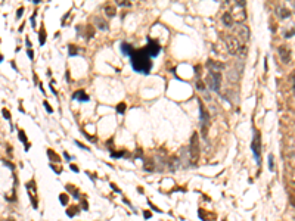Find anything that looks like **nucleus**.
<instances>
[{
	"label": "nucleus",
	"mask_w": 295,
	"mask_h": 221,
	"mask_svg": "<svg viewBox=\"0 0 295 221\" xmlns=\"http://www.w3.org/2000/svg\"><path fill=\"white\" fill-rule=\"evenodd\" d=\"M130 59H131V67H133V69L136 72L149 74V71L152 69V61H150V58L142 49L140 50H134V53L130 56Z\"/></svg>",
	"instance_id": "f257e3e1"
},
{
	"label": "nucleus",
	"mask_w": 295,
	"mask_h": 221,
	"mask_svg": "<svg viewBox=\"0 0 295 221\" xmlns=\"http://www.w3.org/2000/svg\"><path fill=\"white\" fill-rule=\"evenodd\" d=\"M226 46L230 55H242L245 53V46H242L240 40L236 35H227L226 37Z\"/></svg>",
	"instance_id": "f03ea898"
},
{
	"label": "nucleus",
	"mask_w": 295,
	"mask_h": 221,
	"mask_svg": "<svg viewBox=\"0 0 295 221\" xmlns=\"http://www.w3.org/2000/svg\"><path fill=\"white\" fill-rule=\"evenodd\" d=\"M199 142H198V134H193L192 139H190V145L188 147V155H189V161L190 165H193L199 158Z\"/></svg>",
	"instance_id": "7ed1b4c3"
},
{
	"label": "nucleus",
	"mask_w": 295,
	"mask_h": 221,
	"mask_svg": "<svg viewBox=\"0 0 295 221\" xmlns=\"http://www.w3.org/2000/svg\"><path fill=\"white\" fill-rule=\"evenodd\" d=\"M251 149H252V153H254L255 162L260 165L261 164V136H260V131L254 130V139H252V143H251Z\"/></svg>",
	"instance_id": "20e7f679"
},
{
	"label": "nucleus",
	"mask_w": 295,
	"mask_h": 221,
	"mask_svg": "<svg viewBox=\"0 0 295 221\" xmlns=\"http://www.w3.org/2000/svg\"><path fill=\"white\" fill-rule=\"evenodd\" d=\"M207 84L212 91H218L220 90V84H221V72L210 71L208 77H207Z\"/></svg>",
	"instance_id": "39448f33"
},
{
	"label": "nucleus",
	"mask_w": 295,
	"mask_h": 221,
	"mask_svg": "<svg viewBox=\"0 0 295 221\" xmlns=\"http://www.w3.org/2000/svg\"><path fill=\"white\" fill-rule=\"evenodd\" d=\"M142 50L145 52L146 55L149 58H156L158 55H159V52H161V46L158 44L156 41H154V40H148V46L146 47H143Z\"/></svg>",
	"instance_id": "423d86ee"
},
{
	"label": "nucleus",
	"mask_w": 295,
	"mask_h": 221,
	"mask_svg": "<svg viewBox=\"0 0 295 221\" xmlns=\"http://www.w3.org/2000/svg\"><path fill=\"white\" fill-rule=\"evenodd\" d=\"M235 34H236V37L238 39H242L244 41H248L250 40V28L246 27V25H244V24H236V27H235Z\"/></svg>",
	"instance_id": "0eeeda50"
},
{
	"label": "nucleus",
	"mask_w": 295,
	"mask_h": 221,
	"mask_svg": "<svg viewBox=\"0 0 295 221\" xmlns=\"http://www.w3.org/2000/svg\"><path fill=\"white\" fill-rule=\"evenodd\" d=\"M27 189H28V195L31 196V200H33V206L37 208V190H36V183L31 180L30 183H27Z\"/></svg>",
	"instance_id": "6e6552de"
},
{
	"label": "nucleus",
	"mask_w": 295,
	"mask_h": 221,
	"mask_svg": "<svg viewBox=\"0 0 295 221\" xmlns=\"http://www.w3.org/2000/svg\"><path fill=\"white\" fill-rule=\"evenodd\" d=\"M278 53H279V56H280V61H282L283 63H288L291 61V53L285 46H280V47H279Z\"/></svg>",
	"instance_id": "1a4fd4ad"
},
{
	"label": "nucleus",
	"mask_w": 295,
	"mask_h": 221,
	"mask_svg": "<svg viewBox=\"0 0 295 221\" xmlns=\"http://www.w3.org/2000/svg\"><path fill=\"white\" fill-rule=\"evenodd\" d=\"M73 99L74 100H78V102H89L90 97L87 96V93L84 90H77L73 93Z\"/></svg>",
	"instance_id": "9d476101"
},
{
	"label": "nucleus",
	"mask_w": 295,
	"mask_h": 221,
	"mask_svg": "<svg viewBox=\"0 0 295 221\" xmlns=\"http://www.w3.org/2000/svg\"><path fill=\"white\" fill-rule=\"evenodd\" d=\"M207 67H208L210 71H216V72H220L221 69H224V65H223V63L217 62V61H212V59H210V61L207 62Z\"/></svg>",
	"instance_id": "9b49d317"
},
{
	"label": "nucleus",
	"mask_w": 295,
	"mask_h": 221,
	"mask_svg": "<svg viewBox=\"0 0 295 221\" xmlns=\"http://www.w3.org/2000/svg\"><path fill=\"white\" fill-rule=\"evenodd\" d=\"M198 103H199V112H201V124H202V128L205 130V122L208 121V112L205 111L204 103L201 102V100H198Z\"/></svg>",
	"instance_id": "f8f14e48"
},
{
	"label": "nucleus",
	"mask_w": 295,
	"mask_h": 221,
	"mask_svg": "<svg viewBox=\"0 0 295 221\" xmlns=\"http://www.w3.org/2000/svg\"><path fill=\"white\" fill-rule=\"evenodd\" d=\"M221 21H223V24H224L226 27H233V24H235L233 16H232V13H230V12H224V13H223Z\"/></svg>",
	"instance_id": "ddd939ff"
},
{
	"label": "nucleus",
	"mask_w": 295,
	"mask_h": 221,
	"mask_svg": "<svg viewBox=\"0 0 295 221\" xmlns=\"http://www.w3.org/2000/svg\"><path fill=\"white\" fill-rule=\"evenodd\" d=\"M121 53H123L124 56H131L134 53V49L131 44H128V43H121Z\"/></svg>",
	"instance_id": "4468645a"
},
{
	"label": "nucleus",
	"mask_w": 295,
	"mask_h": 221,
	"mask_svg": "<svg viewBox=\"0 0 295 221\" xmlns=\"http://www.w3.org/2000/svg\"><path fill=\"white\" fill-rule=\"evenodd\" d=\"M18 137H19V140L25 145V150H28V140H27V137H25L22 130H18Z\"/></svg>",
	"instance_id": "2eb2a0df"
},
{
	"label": "nucleus",
	"mask_w": 295,
	"mask_h": 221,
	"mask_svg": "<svg viewBox=\"0 0 295 221\" xmlns=\"http://www.w3.org/2000/svg\"><path fill=\"white\" fill-rule=\"evenodd\" d=\"M105 12H106V15L111 18V16H115V12L117 11H115V7H114L112 5H106L105 6Z\"/></svg>",
	"instance_id": "dca6fc26"
},
{
	"label": "nucleus",
	"mask_w": 295,
	"mask_h": 221,
	"mask_svg": "<svg viewBox=\"0 0 295 221\" xmlns=\"http://www.w3.org/2000/svg\"><path fill=\"white\" fill-rule=\"evenodd\" d=\"M96 24H98V28H100V30H108V24H106L103 19H99V18H96Z\"/></svg>",
	"instance_id": "f3484780"
},
{
	"label": "nucleus",
	"mask_w": 295,
	"mask_h": 221,
	"mask_svg": "<svg viewBox=\"0 0 295 221\" xmlns=\"http://www.w3.org/2000/svg\"><path fill=\"white\" fill-rule=\"evenodd\" d=\"M278 12H280V13H279V16L280 18H288L291 15V12L288 11V9H285V7H279Z\"/></svg>",
	"instance_id": "a211bd4d"
},
{
	"label": "nucleus",
	"mask_w": 295,
	"mask_h": 221,
	"mask_svg": "<svg viewBox=\"0 0 295 221\" xmlns=\"http://www.w3.org/2000/svg\"><path fill=\"white\" fill-rule=\"evenodd\" d=\"M39 41H40V44H41V46H43V44L46 43V30H45V28H41V31H40Z\"/></svg>",
	"instance_id": "6ab92c4d"
},
{
	"label": "nucleus",
	"mask_w": 295,
	"mask_h": 221,
	"mask_svg": "<svg viewBox=\"0 0 295 221\" xmlns=\"http://www.w3.org/2000/svg\"><path fill=\"white\" fill-rule=\"evenodd\" d=\"M126 108H127V106H126V103H120V105L117 106V112L118 113H124V112H126Z\"/></svg>",
	"instance_id": "aec40b11"
},
{
	"label": "nucleus",
	"mask_w": 295,
	"mask_h": 221,
	"mask_svg": "<svg viewBox=\"0 0 295 221\" xmlns=\"http://www.w3.org/2000/svg\"><path fill=\"white\" fill-rule=\"evenodd\" d=\"M269 170H274V164H273V155H269Z\"/></svg>",
	"instance_id": "412c9836"
},
{
	"label": "nucleus",
	"mask_w": 295,
	"mask_h": 221,
	"mask_svg": "<svg viewBox=\"0 0 295 221\" xmlns=\"http://www.w3.org/2000/svg\"><path fill=\"white\" fill-rule=\"evenodd\" d=\"M68 49H69V50H68V53H69L71 56H75V55L78 53V50H75V47H74V46H69Z\"/></svg>",
	"instance_id": "4be33fe9"
},
{
	"label": "nucleus",
	"mask_w": 295,
	"mask_h": 221,
	"mask_svg": "<svg viewBox=\"0 0 295 221\" xmlns=\"http://www.w3.org/2000/svg\"><path fill=\"white\" fill-rule=\"evenodd\" d=\"M59 199H61V204L62 205H65L68 202V196H67V195H64V193H62V195H59Z\"/></svg>",
	"instance_id": "5701e85b"
},
{
	"label": "nucleus",
	"mask_w": 295,
	"mask_h": 221,
	"mask_svg": "<svg viewBox=\"0 0 295 221\" xmlns=\"http://www.w3.org/2000/svg\"><path fill=\"white\" fill-rule=\"evenodd\" d=\"M47 153H49L50 159H55L56 162H58V161H59V158H58V156H56V153H55V152H52V150H50V149H49V150H47Z\"/></svg>",
	"instance_id": "b1692460"
},
{
	"label": "nucleus",
	"mask_w": 295,
	"mask_h": 221,
	"mask_svg": "<svg viewBox=\"0 0 295 221\" xmlns=\"http://www.w3.org/2000/svg\"><path fill=\"white\" fill-rule=\"evenodd\" d=\"M196 87H198L199 90H205V85H204L202 81H198V83H196Z\"/></svg>",
	"instance_id": "393cba45"
},
{
	"label": "nucleus",
	"mask_w": 295,
	"mask_h": 221,
	"mask_svg": "<svg viewBox=\"0 0 295 221\" xmlns=\"http://www.w3.org/2000/svg\"><path fill=\"white\" fill-rule=\"evenodd\" d=\"M43 105H45V108H46V111H47V112H53V109H52V108H50V105H49V103H47V102H46V100H45V103H43Z\"/></svg>",
	"instance_id": "a878e982"
},
{
	"label": "nucleus",
	"mask_w": 295,
	"mask_h": 221,
	"mask_svg": "<svg viewBox=\"0 0 295 221\" xmlns=\"http://www.w3.org/2000/svg\"><path fill=\"white\" fill-rule=\"evenodd\" d=\"M75 209H77V208H75V206H74V208H69V209H68V215H69V217L75 215V214H74V211H75ZM77 211H78V209H77Z\"/></svg>",
	"instance_id": "bb28decb"
},
{
	"label": "nucleus",
	"mask_w": 295,
	"mask_h": 221,
	"mask_svg": "<svg viewBox=\"0 0 295 221\" xmlns=\"http://www.w3.org/2000/svg\"><path fill=\"white\" fill-rule=\"evenodd\" d=\"M3 115H5V118L11 119V113H9V111H6V109H3Z\"/></svg>",
	"instance_id": "cd10ccee"
},
{
	"label": "nucleus",
	"mask_w": 295,
	"mask_h": 221,
	"mask_svg": "<svg viewBox=\"0 0 295 221\" xmlns=\"http://www.w3.org/2000/svg\"><path fill=\"white\" fill-rule=\"evenodd\" d=\"M22 12H24V7H19V11L17 12V18H21V16H22Z\"/></svg>",
	"instance_id": "c85d7f7f"
},
{
	"label": "nucleus",
	"mask_w": 295,
	"mask_h": 221,
	"mask_svg": "<svg viewBox=\"0 0 295 221\" xmlns=\"http://www.w3.org/2000/svg\"><path fill=\"white\" fill-rule=\"evenodd\" d=\"M27 53H28V56H30V59H33V58H34V53H33V50H31V49H28Z\"/></svg>",
	"instance_id": "c756f323"
},
{
	"label": "nucleus",
	"mask_w": 295,
	"mask_h": 221,
	"mask_svg": "<svg viewBox=\"0 0 295 221\" xmlns=\"http://www.w3.org/2000/svg\"><path fill=\"white\" fill-rule=\"evenodd\" d=\"M117 5H118V6H123V5H126V6H128V5H130V3H128V2H121V0H120V2H118V3H117Z\"/></svg>",
	"instance_id": "7c9ffc66"
},
{
	"label": "nucleus",
	"mask_w": 295,
	"mask_h": 221,
	"mask_svg": "<svg viewBox=\"0 0 295 221\" xmlns=\"http://www.w3.org/2000/svg\"><path fill=\"white\" fill-rule=\"evenodd\" d=\"M152 217V214H150L149 211H145V218H150Z\"/></svg>",
	"instance_id": "2f4dec72"
},
{
	"label": "nucleus",
	"mask_w": 295,
	"mask_h": 221,
	"mask_svg": "<svg viewBox=\"0 0 295 221\" xmlns=\"http://www.w3.org/2000/svg\"><path fill=\"white\" fill-rule=\"evenodd\" d=\"M71 170H73V171H77V173H78V167H77V165H71Z\"/></svg>",
	"instance_id": "473e14b6"
}]
</instances>
